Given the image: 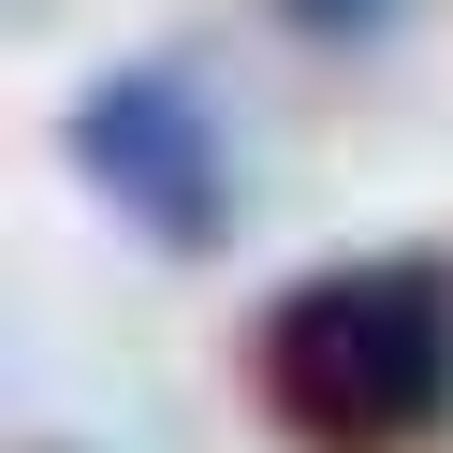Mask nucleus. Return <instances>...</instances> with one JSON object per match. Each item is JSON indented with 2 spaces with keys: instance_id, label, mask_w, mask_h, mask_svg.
Wrapping results in <instances>:
<instances>
[{
  "instance_id": "7ed1b4c3",
  "label": "nucleus",
  "mask_w": 453,
  "mask_h": 453,
  "mask_svg": "<svg viewBox=\"0 0 453 453\" xmlns=\"http://www.w3.org/2000/svg\"><path fill=\"white\" fill-rule=\"evenodd\" d=\"M278 30H307V44H380L395 0H278Z\"/></svg>"
},
{
  "instance_id": "f257e3e1",
  "label": "nucleus",
  "mask_w": 453,
  "mask_h": 453,
  "mask_svg": "<svg viewBox=\"0 0 453 453\" xmlns=\"http://www.w3.org/2000/svg\"><path fill=\"white\" fill-rule=\"evenodd\" d=\"M249 410L293 453H424L453 424V264L351 249V264H307L293 293H264Z\"/></svg>"
},
{
  "instance_id": "f03ea898",
  "label": "nucleus",
  "mask_w": 453,
  "mask_h": 453,
  "mask_svg": "<svg viewBox=\"0 0 453 453\" xmlns=\"http://www.w3.org/2000/svg\"><path fill=\"white\" fill-rule=\"evenodd\" d=\"M59 161H73V176H88L147 249H176V264H205V249L234 234L219 132H205V103H190V73H161V59H132V73H103V88H73Z\"/></svg>"
}]
</instances>
